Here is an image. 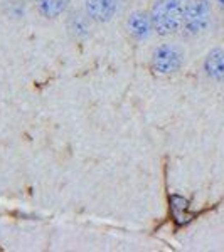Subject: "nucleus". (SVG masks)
Segmentation results:
<instances>
[{"label": "nucleus", "instance_id": "obj_6", "mask_svg": "<svg viewBox=\"0 0 224 252\" xmlns=\"http://www.w3.org/2000/svg\"><path fill=\"white\" fill-rule=\"evenodd\" d=\"M204 71L213 81L224 83V51L223 49H213L204 59Z\"/></svg>", "mask_w": 224, "mask_h": 252}, {"label": "nucleus", "instance_id": "obj_8", "mask_svg": "<svg viewBox=\"0 0 224 252\" xmlns=\"http://www.w3.org/2000/svg\"><path fill=\"white\" fill-rule=\"evenodd\" d=\"M216 2H218L219 9H221V10H224V0H216Z\"/></svg>", "mask_w": 224, "mask_h": 252}, {"label": "nucleus", "instance_id": "obj_5", "mask_svg": "<svg viewBox=\"0 0 224 252\" xmlns=\"http://www.w3.org/2000/svg\"><path fill=\"white\" fill-rule=\"evenodd\" d=\"M88 17L98 24H107L115 17L118 0H84Z\"/></svg>", "mask_w": 224, "mask_h": 252}, {"label": "nucleus", "instance_id": "obj_7", "mask_svg": "<svg viewBox=\"0 0 224 252\" xmlns=\"http://www.w3.org/2000/svg\"><path fill=\"white\" fill-rule=\"evenodd\" d=\"M69 2L71 0H36V7L42 17L52 20L66 12Z\"/></svg>", "mask_w": 224, "mask_h": 252}, {"label": "nucleus", "instance_id": "obj_2", "mask_svg": "<svg viewBox=\"0 0 224 252\" xmlns=\"http://www.w3.org/2000/svg\"><path fill=\"white\" fill-rule=\"evenodd\" d=\"M211 24V3L209 0H190L184 10L182 29L187 35H199L207 31Z\"/></svg>", "mask_w": 224, "mask_h": 252}, {"label": "nucleus", "instance_id": "obj_1", "mask_svg": "<svg viewBox=\"0 0 224 252\" xmlns=\"http://www.w3.org/2000/svg\"><path fill=\"white\" fill-rule=\"evenodd\" d=\"M184 0H157L150 10L153 32L160 37L177 34L184 24Z\"/></svg>", "mask_w": 224, "mask_h": 252}, {"label": "nucleus", "instance_id": "obj_4", "mask_svg": "<svg viewBox=\"0 0 224 252\" xmlns=\"http://www.w3.org/2000/svg\"><path fill=\"white\" fill-rule=\"evenodd\" d=\"M127 31L130 37L138 40V42L150 39V35L153 32L150 14H147L144 10H133L127 17Z\"/></svg>", "mask_w": 224, "mask_h": 252}, {"label": "nucleus", "instance_id": "obj_3", "mask_svg": "<svg viewBox=\"0 0 224 252\" xmlns=\"http://www.w3.org/2000/svg\"><path fill=\"white\" fill-rule=\"evenodd\" d=\"M182 66V52L174 44H162L152 54V69L160 76L177 72Z\"/></svg>", "mask_w": 224, "mask_h": 252}]
</instances>
